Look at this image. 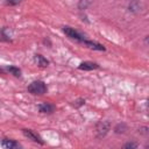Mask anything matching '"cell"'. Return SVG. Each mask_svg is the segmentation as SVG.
<instances>
[{
	"label": "cell",
	"instance_id": "ba28073f",
	"mask_svg": "<svg viewBox=\"0 0 149 149\" xmlns=\"http://www.w3.org/2000/svg\"><path fill=\"white\" fill-rule=\"evenodd\" d=\"M34 61L37 64V66H40V68H47L49 65V61L44 56H42L41 54H35L34 55Z\"/></svg>",
	"mask_w": 149,
	"mask_h": 149
},
{
	"label": "cell",
	"instance_id": "ac0fdd59",
	"mask_svg": "<svg viewBox=\"0 0 149 149\" xmlns=\"http://www.w3.org/2000/svg\"><path fill=\"white\" fill-rule=\"evenodd\" d=\"M139 133L147 135L148 134V127H141V128H139Z\"/></svg>",
	"mask_w": 149,
	"mask_h": 149
},
{
	"label": "cell",
	"instance_id": "9c48e42d",
	"mask_svg": "<svg viewBox=\"0 0 149 149\" xmlns=\"http://www.w3.org/2000/svg\"><path fill=\"white\" fill-rule=\"evenodd\" d=\"M1 146L6 149H15L20 147V143L16 142L15 140H10V139H2L1 141Z\"/></svg>",
	"mask_w": 149,
	"mask_h": 149
},
{
	"label": "cell",
	"instance_id": "8992f818",
	"mask_svg": "<svg viewBox=\"0 0 149 149\" xmlns=\"http://www.w3.org/2000/svg\"><path fill=\"white\" fill-rule=\"evenodd\" d=\"M79 70H84V71H92V70H97L99 69V64L95 62H91V61H86V62H81L78 65Z\"/></svg>",
	"mask_w": 149,
	"mask_h": 149
},
{
	"label": "cell",
	"instance_id": "5bb4252c",
	"mask_svg": "<svg viewBox=\"0 0 149 149\" xmlns=\"http://www.w3.org/2000/svg\"><path fill=\"white\" fill-rule=\"evenodd\" d=\"M92 2H93V0H79L78 1V9L79 10H84L87 7H90L92 5Z\"/></svg>",
	"mask_w": 149,
	"mask_h": 149
},
{
	"label": "cell",
	"instance_id": "9a60e30c",
	"mask_svg": "<svg viewBox=\"0 0 149 149\" xmlns=\"http://www.w3.org/2000/svg\"><path fill=\"white\" fill-rule=\"evenodd\" d=\"M137 147H139V144L136 142H127V143L123 144V148L125 149H135Z\"/></svg>",
	"mask_w": 149,
	"mask_h": 149
},
{
	"label": "cell",
	"instance_id": "d6986e66",
	"mask_svg": "<svg viewBox=\"0 0 149 149\" xmlns=\"http://www.w3.org/2000/svg\"><path fill=\"white\" fill-rule=\"evenodd\" d=\"M148 37H149V36H146V37H144V43H146V44H148Z\"/></svg>",
	"mask_w": 149,
	"mask_h": 149
},
{
	"label": "cell",
	"instance_id": "7c38bea8",
	"mask_svg": "<svg viewBox=\"0 0 149 149\" xmlns=\"http://www.w3.org/2000/svg\"><path fill=\"white\" fill-rule=\"evenodd\" d=\"M127 129H128L127 125H126L125 122H120V123H118V125L114 127V133H115V134H125V133L127 132Z\"/></svg>",
	"mask_w": 149,
	"mask_h": 149
},
{
	"label": "cell",
	"instance_id": "52a82bcc",
	"mask_svg": "<svg viewBox=\"0 0 149 149\" xmlns=\"http://www.w3.org/2000/svg\"><path fill=\"white\" fill-rule=\"evenodd\" d=\"M83 43L87 47V48H90V49H92V50H97V51H105L106 50V48L102 45V44H100V43H98V42H94V41H90V40H84L83 41Z\"/></svg>",
	"mask_w": 149,
	"mask_h": 149
},
{
	"label": "cell",
	"instance_id": "5b68a950",
	"mask_svg": "<svg viewBox=\"0 0 149 149\" xmlns=\"http://www.w3.org/2000/svg\"><path fill=\"white\" fill-rule=\"evenodd\" d=\"M38 108V112L42 113V114H52L56 109L55 105L50 104V102H42V104H38L37 106Z\"/></svg>",
	"mask_w": 149,
	"mask_h": 149
},
{
	"label": "cell",
	"instance_id": "e0dca14e",
	"mask_svg": "<svg viewBox=\"0 0 149 149\" xmlns=\"http://www.w3.org/2000/svg\"><path fill=\"white\" fill-rule=\"evenodd\" d=\"M83 105H85V99H83V98H79L76 101H73V106L74 107H80Z\"/></svg>",
	"mask_w": 149,
	"mask_h": 149
},
{
	"label": "cell",
	"instance_id": "2e32d148",
	"mask_svg": "<svg viewBox=\"0 0 149 149\" xmlns=\"http://www.w3.org/2000/svg\"><path fill=\"white\" fill-rule=\"evenodd\" d=\"M21 2H22V0H5V3L7 6H17Z\"/></svg>",
	"mask_w": 149,
	"mask_h": 149
},
{
	"label": "cell",
	"instance_id": "6da1fadb",
	"mask_svg": "<svg viewBox=\"0 0 149 149\" xmlns=\"http://www.w3.org/2000/svg\"><path fill=\"white\" fill-rule=\"evenodd\" d=\"M27 90L33 95H43V94L47 93L48 87H47L44 81H42V80H34V81H31L28 85Z\"/></svg>",
	"mask_w": 149,
	"mask_h": 149
},
{
	"label": "cell",
	"instance_id": "8fae6325",
	"mask_svg": "<svg viewBox=\"0 0 149 149\" xmlns=\"http://www.w3.org/2000/svg\"><path fill=\"white\" fill-rule=\"evenodd\" d=\"M5 70H6L7 72H9L10 74H13L14 77H17V78H20V77H21V70H20L17 66L9 65V66H6V68H5Z\"/></svg>",
	"mask_w": 149,
	"mask_h": 149
},
{
	"label": "cell",
	"instance_id": "277c9868",
	"mask_svg": "<svg viewBox=\"0 0 149 149\" xmlns=\"http://www.w3.org/2000/svg\"><path fill=\"white\" fill-rule=\"evenodd\" d=\"M22 134H23L28 140H31V141L35 142V143L44 144V141L42 140V137H41L36 132H34L33 129H27V128H24V129H22Z\"/></svg>",
	"mask_w": 149,
	"mask_h": 149
},
{
	"label": "cell",
	"instance_id": "44dd1931",
	"mask_svg": "<svg viewBox=\"0 0 149 149\" xmlns=\"http://www.w3.org/2000/svg\"><path fill=\"white\" fill-rule=\"evenodd\" d=\"M129 1H130V0H129Z\"/></svg>",
	"mask_w": 149,
	"mask_h": 149
},
{
	"label": "cell",
	"instance_id": "ffe728a7",
	"mask_svg": "<svg viewBox=\"0 0 149 149\" xmlns=\"http://www.w3.org/2000/svg\"><path fill=\"white\" fill-rule=\"evenodd\" d=\"M3 71H5V70H3V69H1V68H0V73H2V72H3Z\"/></svg>",
	"mask_w": 149,
	"mask_h": 149
},
{
	"label": "cell",
	"instance_id": "3957f363",
	"mask_svg": "<svg viewBox=\"0 0 149 149\" xmlns=\"http://www.w3.org/2000/svg\"><path fill=\"white\" fill-rule=\"evenodd\" d=\"M111 130V122L107 120H100L95 125V135L98 139L105 137Z\"/></svg>",
	"mask_w": 149,
	"mask_h": 149
},
{
	"label": "cell",
	"instance_id": "4fadbf2b",
	"mask_svg": "<svg viewBox=\"0 0 149 149\" xmlns=\"http://www.w3.org/2000/svg\"><path fill=\"white\" fill-rule=\"evenodd\" d=\"M0 42H12V38L10 36L7 34L6 31V27H2L0 28Z\"/></svg>",
	"mask_w": 149,
	"mask_h": 149
},
{
	"label": "cell",
	"instance_id": "7a4b0ae2",
	"mask_svg": "<svg viewBox=\"0 0 149 149\" xmlns=\"http://www.w3.org/2000/svg\"><path fill=\"white\" fill-rule=\"evenodd\" d=\"M62 30L63 33L71 40L76 41V42H79V43H83V41L85 40V36L83 34H80L78 30H76L74 28L70 27V26H63L62 27Z\"/></svg>",
	"mask_w": 149,
	"mask_h": 149
},
{
	"label": "cell",
	"instance_id": "30bf717a",
	"mask_svg": "<svg viewBox=\"0 0 149 149\" xmlns=\"http://www.w3.org/2000/svg\"><path fill=\"white\" fill-rule=\"evenodd\" d=\"M128 10L132 13H139L141 10V3L139 0H130V3L128 5Z\"/></svg>",
	"mask_w": 149,
	"mask_h": 149
}]
</instances>
